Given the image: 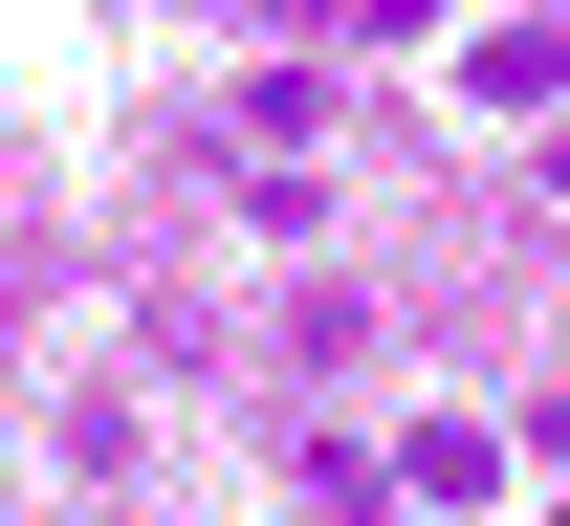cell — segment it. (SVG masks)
Returning a JSON list of instances; mask_svg holds the SVG:
<instances>
[{
  "label": "cell",
  "mask_w": 570,
  "mask_h": 526,
  "mask_svg": "<svg viewBox=\"0 0 570 526\" xmlns=\"http://www.w3.org/2000/svg\"><path fill=\"white\" fill-rule=\"evenodd\" d=\"M461 88H483V110H570V22H483Z\"/></svg>",
  "instance_id": "obj_2"
},
{
  "label": "cell",
  "mask_w": 570,
  "mask_h": 526,
  "mask_svg": "<svg viewBox=\"0 0 570 526\" xmlns=\"http://www.w3.org/2000/svg\"><path fill=\"white\" fill-rule=\"evenodd\" d=\"M373 483H395V505H504V439H483V417H417Z\"/></svg>",
  "instance_id": "obj_1"
}]
</instances>
